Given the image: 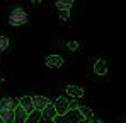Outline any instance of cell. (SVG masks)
<instances>
[{
	"label": "cell",
	"instance_id": "2",
	"mask_svg": "<svg viewBox=\"0 0 126 123\" xmlns=\"http://www.w3.org/2000/svg\"><path fill=\"white\" fill-rule=\"evenodd\" d=\"M27 12L21 9V7H16L10 14H9V24L10 26H24L27 24Z\"/></svg>",
	"mask_w": 126,
	"mask_h": 123
},
{
	"label": "cell",
	"instance_id": "7",
	"mask_svg": "<svg viewBox=\"0 0 126 123\" xmlns=\"http://www.w3.org/2000/svg\"><path fill=\"white\" fill-rule=\"evenodd\" d=\"M26 118H27V111L22 106H17L14 109V123H26Z\"/></svg>",
	"mask_w": 126,
	"mask_h": 123
},
{
	"label": "cell",
	"instance_id": "3",
	"mask_svg": "<svg viewBox=\"0 0 126 123\" xmlns=\"http://www.w3.org/2000/svg\"><path fill=\"white\" fill-rule=\"evenodd\" d=\"M53 106L56 109V115H65L70 109V99L65 98V96H60V98H56V101L53 102Z\"/></svg>",
	"mask_w": 126,
	"mask_h": 123
},
{
	"label": "cell",
	"instance_id": "15",
	"mask_svg": "<svg viewBox=\"0 0 126 123\" xmlns=\"http://www.w3.org/2000/svg\"><path fill=\"white\" fill-rule=\"evenodd\" d=\"M58 9H70L73 5V0H55Z\"/></svg>",
	"mask_w": 126,
	"mask_h": 123
},
{
	"label": "cell",
	"instance_id": "11",
	"mask_svg": "<svg viewBox=\"0 0 126 123\" xmlns=\"http://www.w3.org/2000/svg\"><path fill=\"white\" fill-rule=\"evenodd\" d=\"M41 116L44 118V120H53V118L56 116V109H55V106H53L51 102H49V104L41 111Z\"/></svg>",
	"mask_w": 126,
	"mask_h": 123
},
{
	"label": "cell",
	"instance_id": "4",
	"mask_svg": "<svg viewBox=\"0 0 126 123\" xmlns=\"http://www.w3.org/2000/svg\"><path fill=\"white\" fill-rule=\"evenodd\" d=\"M44 63H46L48 68H60L63 65V58L60 55H48L46 60H44Z\"/></svg>",
	"mask_w": 126,
	"mask_h": 123
},
{
	"label": "cell",
	"instance_id": "9",
	"mask_svg": "<svg viewBox=\"0 0 126 123\" xmlns=\"http://www.w3.org/2000/svg\"><path fill=\"white\" fill-rule=\"evenodd\" d=\"M19 106H22L27 111V115H29L34 109V106H32V96H22V98H19Z\"/></svg>",
	"mask_w": 126,
	"mask_h": 123
},
{
	"label": "cell",
	"instance_id": "22",
	"mask_svg": "<svg viewBox=\"0 0 126 123\" xmlns=\"http://www.w3.org/2000/svg\"><path fill=\"white\" fill-rule=\"evenodd\" d=\"M0 123H5V122H3V120H2V118H0Z\"/></svg>",
	"mask_w": 126,
	"mask_h": 123
},
{
	"label": "cell",
	"instance_id": "19",
	"mask_svg": "<svg viewBox=\"0 0 126 123\" xmlns=\"http://www.w3.org/2000/svg\"><path fill=\"white\" fill-rule=\"evenodd\" d=\"M75 108H79V106H77V102H75V101H70V109H75Z\"/></svg>",
	"mask_w": 126,
	"mask_h": 123
},
{
	"label": "cell",
	"instance_id": "12",
	"mask_svg": "<svg viewBox=\"0 0 126 123\" xmlns=\"http://www.w3.org/2000/svg\"><path fill=\"white\" fill-rule=\"evenodd\" d=\"M0 118H2L5 123H14V109L0 108Z\"/></svg>",
	"mask_w": 126,
	"mask_h": 123
},
{
	"label": "cell",
	"instance_id": "20",
	"mask_svg": "<svg viewBox=\"0 0 126 123\" xmlns=\"http://www.w3.org/2000/svg\"><path fill=\"white\" fill-rule=\"evenodd\" d=\"M85 123H102V122H101V120H94V118H92V120H87Z\"/></svg>",
	"mask_w": 126,
	"mask_h": 123
},
{
	"label": "cell",
	"instance_id": "16",
	"mask_svg": "<svg viewBox=\"0 0 126 123\" xmlns=\"http://www.w3.org/2000/svg\"><path fill=\"white\" fill-rule=\"evenodd\" d=\"M58 10H60V19L62 20L70 19V9H58Z\"/></svg>",
	"mask_w": 126,
	"mask_h": 123
},
{
	"label": "cell",
	"instance_id": "1",
	"mask_svg": "<svg viewBox=\"0 0 126 123\" xmlns=\"http://www.w3.org/2000/svg\"><path fill=\"white\" fill-rule=\"evenodd\" d=\"M84 122H85V118L79 111V108L68 109L65 115H56L53 118V123H84Z\"/></svg>",
	"mask_w": 126,
	"mask_h": 123
},
{
	"label": "cell",
	"instance_id": "10",
	"mask_svg": "<svg viewBox=\"0 0 126 123\" xmlns=\"http://www.w3.org/2000/svg\"><path fill=\"white\" fill-rule=\"evenodd\" d=\"M94 72L97 74V75H106L107 74V63H106V60H102V58H99V60L94 63Z\"/></svg>",
	"mask_w": 126,
	"mask_h": 123
},
{
	"label": "cell",
	"instance_id": "13",
	"mask_svg": "<svg viewBox=\"0 0 126 123\" xmlns=\"http://www.w3.org/2000/svg\"><path fill=\"white\" fill-rule=\"evenodd\" d=\"M41 120H43L41 111H38V109H32V111L27 115V118H26V123H39Z\"/></svg>",
	"mask_w": 126,
	"mask_h": 123
},
{
	"label": "cell",
	"instance_id": "8",
	"mask_svg": "<svg viewBox=\"0 0 126 123\" xmlns=\"http://www.w3.org/2000/svg\"><path fill=\"white\" fill-rule=\"evenodd\" d=\"M17 106H19V99H16V98H3V99H0V108L16 109Z\"/></svg>",
	"mask_w": 126,
	"mask_h": 123
},
{
	"label": "cell",
	"instance_id": "18",
	"mask_svg": "<svg viewBox=\"0 0 126 123\" xmlns=\"http://www.w3.org/2000/svg\"><path fill=\"white\" fill-rule=\"evenodd\" d=\"M72 51H75V50H79V43L77 41H68V44H66Z\"/></svg>",
	"mask_w": 126,
	"mask_h": 123
},
{
	"label": "cell",
	"instance_id": "17",
	"mask_svg": "<svg viewBox=\"0 0 126 123\" xmlns=\"http://www.w3.org/2000/svg\"><path fill=\"white\" fill-rule=\"evenodd\" d=\"M7 48H9V40H7L5 36H0V53L5 51Z\"/></svg>",
	"mask_w": 126,
	"mask_h": 123
},
{
	"label": "cell",
	"instance_id": "14",
	"mask_svg": "<svg viewBox=\"0 0 126 123\" xmlns=\"http://www.w3.org/2000/svg\"><path fill=\"white\" fill-rule=\"evenodd\" d=\"M79 111L82 113V116H84L85 120H92L94 118V111L90 108H87V106H79Z\"/></svg>",
	"mask_w": 126,
	"mask_h": 123
},
{
	"label": "cell",
	"instance_id": "5",
	"mask_svg": "<svg viewBox=\"0 0 126 123\" xmlns=\"http://www.w3.org/2000/svg\"><path fill=\"white\" fill-rule=\"evenodd\" d=\"M49 102L51 101H49L48 98H44V96H32V106H34V109H38V111H43Z\"/></svg>",
	"mask_w": 126,
	"mask_h": 123
},
{
	"label": "cell",
	"instance_id": "21",
	"mask_svg": "<svg viewBox=\"0 0 126 123\" xmlns=\"http://www.w3.org/2000/svg\"><path fill=\"white\" fill-rule=\"evenodd\" d=\"M31 2H32V3H41L43 0H31Z\"/></svg>",
	"mask_w": 126,
	"mask_h": 123
},
{
	"label": "cell",
	"instance_id": "6",
	"mask_svg": "<svg viewBox=\"0 0 126 123\" xmlns=\"http://www.w3.org/2000/svg\"><path fill=\"white\" fill-rule=\"evenodd\" d=\"M66 94L72 96V98H75V99H80V98L84 96V89H82L80 85L70 84V85H66Z\"/></svg>",
	"mask_w": 126,
	"mask_h": 123
}]
</instances>
